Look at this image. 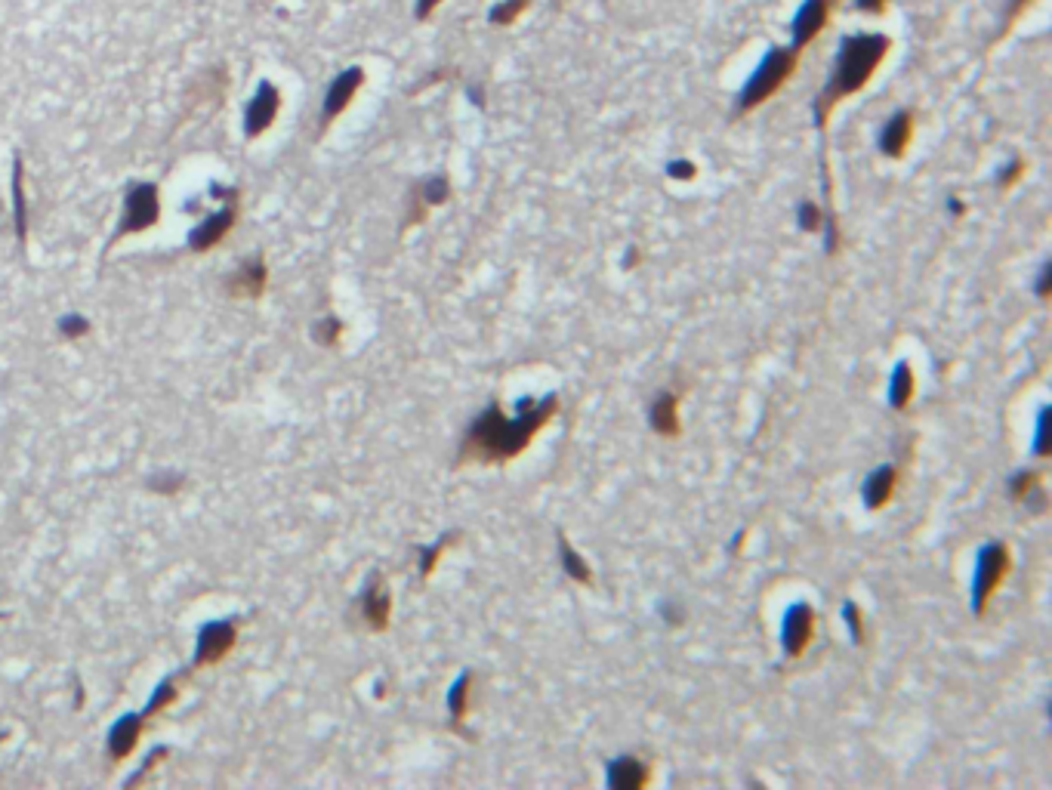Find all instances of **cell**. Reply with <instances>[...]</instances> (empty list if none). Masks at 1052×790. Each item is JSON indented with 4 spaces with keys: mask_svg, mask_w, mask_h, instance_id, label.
Returning a JSON list of instances; mask_svg holds the SVG:
<instances>
[{
    "mask_svg": "<svg viewBox=\"0 0 1052 790\" xmlns=\"http://www.w3.org/2000/svg\"><path fill=\"white\" fill-rule=\"evenodd\" d=\"M0 618H7V615H0Z\"/></svg>",
    "mask_w": 1052,
    "mask_h": 790,
    "instance_id": "44",
    "label": "cell"
},
{
    "mask_svg": "<svg viewBox=\"0 0 1052 790\" xmlns=\"http://www.w3.org/2000/svg\"><path fill=\"white\" fill-rule=\"evenodd\" d=\"M161 220V192L155 183H133L124 195V213L118 220V229L112 235V241H108V247H115L118 241L130 238V235H139L145 229L158 226Z\"/></svg>",
    "mask_w": 1052,
    "mask_h": 790,
    "instance_id": "5",
    "label": "cell"
},
{
    "mask_svg": "<svg viewBox=\"0 0 1052 790\" xmlns=\"http://www.w3.org/2000/svg\"><path fill=\"white\" fill-rule=\"evenodd\" d=\"M531 7V0H500V4L491 7L488 13V22L497 25V28H510L519 22V16Z\"/></svg>",
    "mask_w": 1052,
    "mask_h": 790,
    "instance_id": "28",
    "label": "cell"
},
{
    "mask_svg": "<svg viewBox=\"0 0 1052 790\" xmlns=\"http://www.w3.org/2000/svg\"><path fill=\"white\" fill-rule=\"evenodd\" d=\"M59 334L65 337V340H81V337H87L90 334V321L84 318V315H78V312H71V315H62L59 318Z\"/></svg>",
    "mask_w": 1052,
    "mask_h": 790,
    "instance_id": "33",
    "label": "cell"
},
{
    "mask_svg": "<svg viewBox=\"0 0 1052 790\" xmlns=\"http://www.w3.org/2000/svg\"><path fill=\"white\" fill-rule=\"evenodd\" d=\"M843 621H846V627H849L852 642H855V645H864L867 630H864V612H861V605H858V602H852V599H846V602H843Z\"/></svg>",
    "mask_w": 1052,
    "mask_h": 790,
    "instance_id": "32",
    "label": "cell"
},
{
    "mask_svg": "<svg viewBox=\"0 0 1052 790\" xmlns=\"http://www.w3.org/2000/svg\"><path fill=\"white\" fill-rule=\"evenodd\" d=\"M466 96H469V99H473V105H476V109H485V102H488V96L482 93V87H469V90H466Z\"/></svg>",
    "mask_w": 1052,
    "mask_h": 790,
    "instance_id": "41",
    "label": "cell"
},
{
    "mask_svg": "<svg viewBox=\"0 0 1052 790\" xmlns=\"http://www.w3.org/2000/svg\"><path fill=\"white\" fill-rule=\"evenodd\" d=\"M800 56L803 53L793 50V47H769L763 62H759L753 75L744 81L738 102H735V115L744 118V115L756 112L759 105H766L793 78L796 65H800Z\"/></svg>",
    "mask_w": 1052,
    "mask_h": 790,
    "instance_id": "3",
    "label": "cell"
},
{
    "mask_svg": "<svg viewBox=\"0 0 1052 790\" xmlns=\"http://www.w3.org/2000/svg\"><path fill=\"white\" fill-rule=\"evenodd\" d=\"M448 198H451V179H448L445 173L426 176L423 183H417V186H414V192H411V201H408V217H405V229L426 223L429 210H432V207H442V204H448Z\"/></svg>",
    "mask_w": 1052,
    "mask_h": 790,
    "instance_id": "12",
    "label": "cell"
},
{
    "mask_svg": "<svg viewBox=\"0 0 1052 790\" xmlns=\"http://www.w3.org/2000/svg\"><path fill=\"white\" fill-rule=\"evenodd\" d=\"M639 260H642V254H639V247H627V257H624V269H630V266H639Z\"/></svg>",
    "mask_w": 1052,
    "mask_h": 790,
    "instance_id": "43",
    "label": "cell"
},
{
    "mask_svg": "<svg viewBox=\"0 0 1052 790\" xmlns=\"http://www.w3.org/2000/svg\"><path fill=\"white\" fill-rule=\"evenodd\" d=\"M145 729V716L142 713H124L121 720L108 729V757H112V763H124L130 753L136 750L139 744V735Z\"/></svg>",
    "mask_w": 1052,
    "mask_h": 790,
    "instance_id": "20",
    "label": "cell"
},
{
    "mask_svg": "<svg viewBox=\"0 0 1052 790\" xmlns=\"http://www.w3.org/2000/svg\"><path fill=\"white\" fill-rule=\"evenodd\" d=\"M238 642V627L235 621H207L198 630V645H195V667H210L220 664L226 655H232Z\"/></svg>",
    "mask_w": 1052,
    "mask_h": 790,
    "instance_id": "11",
    "label": "cell"
},
{
    "mask_svg": "<svg viewBox=\"0 0 1052 790\" xmlns=\"http://www.w3.org/2000/svg\"><path fill=\"white\" fill-rule=\"evenodd\" d=\"M1049 420H1052V408L1043 405L1037 414V429H1034V454L1040 460H1046L1052 454V439H1049Z\"/></svg>",
    "mask_w": 1052,
    "mask_h": 790,
    "instance_id": "31",
    "label": "cell"
},
{
    "mask_svg": "<svg viewBox=\"0 0 1052 790\" xmlns=\"http://www.w3.org/2000/svg\"><path fill=\"white\" fill-rule=\"evenodd\" d=\"M889 7V0H855V10L864 16H883Z\"/></svg>",
    "mask_w": 1052,
    "mask_h": 790,
    "instance_id": "38",
    "label": "cell"
},
{
    "mask_svg": "<svg viewBox=\"0 0 1052 790\" xmlns=\"http://www.w3.org/2000/svg\"><path fill=\"white\" fill-rule=\"evenodd\" d=\"M1012 568V553L1003 541H988L982 550H978L975 559V574H972V615L985 618L994 593L1000 590V584L1006 581V574Z\"/></svg>",
    "mask_w": 1052,
    "mask_h": 790,
    "instance_id": "4",
    "label": "cell"
},
{
    "mask_svg": "<svg viewBox=\"0 0 1052 790\" xmlns=\"http://www.w3.org/2000/svg\"><path fill=\"white\" fill-rule=\"evenodd\" d=\"M1025 173H1028V161H1025V158H1012L1009 164H1003V167L997 170V189H1000V192L1015 189V186H1019L1022 179H1025Z\"/></svg>",
    "mask_w": 1052,
    "mask_h": 790,
    "instance_id": "30",
    "label": "cell"
},
{
    "mask_svg": "<svg viewBox=\"0 0 1052 790\" xmlns=\"http://www.w3.org/2000/svg\"><path fill=\"white\" fill-rule=\"evenodd\" d=\"M679 402L682 395L676 389H661L648 405V426L651 433L661 439H679L682 436V420H679Z\"/></svg>",
    "mask_w": 1052,
    "mask_h": 790,
    "instance_id": "16",
    "label": "cell"
},
{
    "mask_svg": "<svg viewBox=\"0 0 1052 790\" xmlns=\"http://www.w3.org/2000/svg\"><path fill=\"white\" fill-rule=\"evenodd\" d=\"M266 287H269V266H266L263 257L244 260L232 272V278L226 281V291L235 300H260L266 294Z\"/></svg>",
    "mask_w": 1052,
    "mask_h": 790,
    "instance_id": "17",
    "label": "cell"
},
{
    "mask_svg": "<svg viewBox=\"0 0 1052 790\" xmlns=\"http://www.w3.org/2000/svg\"><path fill=\"white\" fill-rule=\"evenodd\" d=\"M13 229L16 241L25 247L28 241V198H25V167L22 158H13Z\"/></svg>",
    "mask_w": 1052,
    "mask_h": 790,
    "instance_id": "24",
    "label": "cell"
},
{
    "mask_svg": "<svg viewBox=\"0 0 1052 790\" xmlns=\"http://www.w3.org/2000/svg\"><path fill=\"white\" fill-rule=\"evenodd\" d=\"M559 395L547 392L543 399H522L513 414H506L500 402H491L476 420L466 426L457 445L454 466H503L528 451V445L553 423L559 414Z\"/></svg>",
    "mask_w": 1052,
    "mask_h": 790,
    "instance_id": "1",
    "label": "cell"
},
{
    "mask_svg": "<svg viewBox=\"0 0 1052 790\" xmlns=\"http://www.w3.org/2000/svg\"><path fill=\"white\" fill-rule=\"evenodd\" d=\"M664 173L670 179H676V183H692V179L698 176V164L692 158H673V161H667Z\"/></svg>",
    "mask_w": 1052,
    "mask_h": 790,
    "instance_id": "34",
    "label": "cell"
},
{
    "mask_svg": "<svg viewBox=\"0 0 1052 790\" xmlns=\"http://www.w3.org/2000/svg\"><path fill=\"white\" fill-rule=\"evenodd\" d=\"M840 0H803L800 10H796L793 22H790V34H793V50H806L809 44L818 41V34L830 25L833 10H837Z\"/></svg>",
    "mask_w": 1052,
    "mask_h": 790,
    "instance_id": "8",
    "label": "cell"
},
{
    "mask_svg": "<svg viewBox=\"0 0 1052 790\" xmlns=\"http://www.w3.org/2000/svg\"><path fill=\"white\" fill-rule=\"evenodd\" d=\"M914 130H917V115L911 109H898L886 118L880 136H877V149L880 155H886L889 161H901L908 155L911 142H914Z\"/></svg>",
    "mask_w": 1052,
    "mask_h": 790,
    "instance_id": "13",
    "label": "cell"
},
{
    "mask_svg": "<svg viewBox=\"0 0 1052 790\" xmlns=\"http://www.w3.org/2000/svg\"><path fill=\"white\" fill-rule=\"evenodd\" d=\"M278 112H281V90L272 81H260L257 93L244 105V136L260 139L275 124Z\"/></svg>",
    "mask_w": 1052,
    "mask_h": 790,
    "instance_id": "10",
    "label": "cell"
},
{
    "mask_svg": "<svg viewBox=\"0 0 1052 790\" xmlns=\"http://www.w3.org/2000/svg\"><path fill=\"white\" fill-rule=\"evenodd\" d=\"M473 682H476V673L463 670L451 682V692H448V726H451V732L466 735V738H473L466 732V716H469V710H473Z\"/></svg>",
    "mask_w": 1052,
    "mask_h": 790,
    "instance_id": "19",
    "label": "cell"
},
{
    "mask_svg": "<svg viewBox=\"0 0 1052 790\" xmlns=\"http://www.w3.org/2000/svg\"><path fill=\"white\" fill-rule=\"evenodd\" d=\"M898 479H901V473H898L895 463H883V466H877V470H870L867 479L861 482V500H864V507H867L870 513L886 510V507L892 504V497H895Z\"/></svg>",
    "mask_w": 1052,
    "mask_h": 790,
    "instance_id": "18",
    "label": "cell"
},
{
    "mask_svg": "<svg viewBox=\"0 0 1052 790\" xmlns=\"http://www.w3.org/2000/svg\"><path fill=\"white\" fill-rule=\"evenodd\" d=\"M658 612L664 615V621H667L670 627H679V624L685 621V612H682V608H679V605H673V602H661V608H658Z\"/></svg>",
    "mask_w": 1052,
    "mask_h": 790,
    "instance_id": "40",
    "label": "cell"
},
{
    "mask_svg": "<svg viewBox=\"0 0 1052 790\" xmlns=\"http://www.w3.org/2000/svg\"><path fill=\"white\" fill-rule=\"evenodd\" d=\"M1049 291H1052V263H1043L1040 266V275L1034 281V294L1046 303L1049 300Z\"/></svg>",
    "mask_w": 1052,
    "mask_h": 790,
    "instance_id": "37",
    "label": "cell"
},
{
    "mask_svg": "<svg viewBox=\"0 0 1052 790\" xmlns=\"http://www.w3.org/2000/svg\"><path fill=\"white\" fill-rule=\"evenodd\" d=\"M556 541H559V565H562V571L568 574V578H571L574 584H580V587H593V584H596L593 565H590L584 556H580V553L571 547V541H568V537H565L562 531H559Z\"/></svg>",
    "mask_w": 1052,
    "mask_h": 790,
    "instance_id": "23",
    "label": "cell"
},
{
    "mask_svg": "<svg viewBox=\"0 0 1052 790\" xmlns=\"http://www.w3.org/2000/svg\"><path fill=\"white\" fill-rule=\"evenodd\" d=\"M176 698H179V682L170 676V679H164L161 686L152 692V698H149V704H145L142 716H145V720H152V716H158L161 710H167L170 704H176Z\"/></svg>",
    "mask_w": 1052,
    "mask_h": 790,
    "instance_id": "27",
    "label": "cell"
},
{
    "mask_svg": "<svg viewBox=\"0 0 1052 790\" xmlns=\"http://www.w3.org/2000/svg\"><path fill=\"white\" fill-rule=\"evenodd\" d=\"M358 608H361V621H365V627L371 633H386L389 630V621H392V593H389V584L380 571L368 574L365 587H361V596H358Z\"/></svg>",
    "mask_w": 1052,
    "mask_h": 790,
    "instance_id": "9",
    "label": "cell"
},
{
    "mask_svg": "<svg viewBox=\"0 0 1052 790\" xmlns=\"http://www.w3.org/2000/svg\"><path fill=\"white\" fill-rule=\"evenodd\" d=\"M235 220H238V201H226V207H220L216 213H210V217H204V220L189 232V250H195V254L213 250L216 244H220V241L235 229Z\"/></svg>",
    "mask_w": 1052,
    "mask_h": 790,
    "instance_id": "15",
    "label": "cell"
},
{
    "mask_svg": "<svg viewBox=\"0 0 1052 790\" xmlns=\"http://www.w3.org/2000/svg\"><path fill=\"white\" fill-rule=\"evenodd\" d=\"M167 757H170V747H155V750H152V753H149V757H145V763H142V769H139V772H136V775H133V778H130V781H127V787H133V784H139V781H142V778H145V775H149V772H152V769H158V763H161V760H167Z\"/></svg>",
    "mask_w": 1052,
    "mask_h": 790,
    "instance_id": "36",
    "label": "cell"
},
{
    "mask_svg": "<svg viewBox=\"0 0 1052 790\" xmlns=\"http://www.w3.org/2000/svg\"><path fill=\"white\" fill-rule=\"evenodd\" d=\"M1031 4H1037V0H1009V13H1006V19H1003V25H1000V34H997V44L1003 41V38H1009V31H1012V25L1015 22H1019V16L1031 7Z\"/></svg>",
    "mask_w": 1052,
    "mask_h": 790,
    "instance_id": "35",
    "label": "cell"
},
{
    "mask_svg": "<svg viewBox=\"0 0 1052 790\" xmlns=\"http://www.w3.org/2000/svg\"><path fill=\"white\" fill-rule=\"evenodd\" d=\"M442 4H445V0H417V4H414V19H417V22H426Z\"/></svg>",
    "mask_w": 1052,
    "mask_h": 790,
    "instance_id": "39",
    "label": "cell"
},
{
    "mask_svg": "<svg viewBox=\"0 0 1052 790\" xmlns=\"http://www.w3.org/2000/svg\"><path fill=\"white\" fill-rule=\"evenodd\" d=\"M892 50L889 34L883 31H861V34H846L837 50V62H833L830 75L821 87V93L812 102V121L818 130L827 127L830 112L855 93H861L870 78L877 75V68L886 62Z\"/></svg>",
    "mask_w": 1052,
    "mask_h": 790,
    "instance_id": "2",
    "label": "cell"
},
{
    "mask_svg": "<svg viewBox=\"0 0 1052 790\" xmlns=\"http://www.w3.org/2000/svg\"><path fill=\"white\" fill-rule=\"evenodd\" d=\"M818 633V615L809 602H793L781 618V649L790 661H800Z\"/></svg>",
    "mask_w": 1052,
    "mask_h": 790,
    "instance_id": "6",
    "label": "cell"
},
{
    "mask_svg": "<svg viewBox=\"0 0 1052 790\" xmlns=\"http://www.w3.org/2000/svg\"><path fill=\"white\" fill-rule=\"evenodd\" d=\"M917 395V374H914V365L911 362H898L892 377H889V405L892 411H908L911 402Z\"/></svg>",
    "mask_w": 1052,
    "mask_h": 790,
    "instance_id": "22",
    "label": "cell"
},
{
    "mask_svg": "<svg viewBox=\"0 0 1052 790\" xmlns=\"http://www.w3.org/2000/svg\"><path fill=\"white\" fill-rule=\"evenodd\" d=\"M365 78H368L365 68H361V65H349V68H343L340 75L328 84V93H324L321 112H318V130H321V133L328 130V127L349 109L352 99H355V93L361 90V84H365Z\"/></svg>",
    "mask_w": 1052,
    "mask_h": 790,
    "instance_id": "7",
    "label": "cell"
},
{
    "mask_svg": "<svg viewBox=\"0 0 1052 790\" xmlns=\"http://www.w3.org/2000/svg\"><path fill=\"white\" fill-rule=\"evenodd\" d=\"M1009 500L1015 504H1025L1034 516L1046 513V491H1043V473L1040 470H1022L1015 473L1006 485Z\"/></svg>",
    "mask_w": 1052,
    "mask_h": 790,
    "instance_id": "21",
    "label": "cell"
},
{
    "mask_svg": "<svg viewBox=\"0 0 1052 790\" xmlns=\"http://www.w3.org/2000/svg\"><path fill=\"white\" fill-rule=\"evenodd\" d=\"M145 485H149V491H152V494L173 497V494H179V491L186 488V476H183V473H173V470H161V473H155V476H152L149 482H145Z\"/></svg>",
    "mask_w": 1052,
    "mask_h": 790,
    "instance_id": "29",
    "label": "cell"
},
{
    "mask_svg": "<svg viewBox=\"0 0 1052 790\" xmlns=\"http://www.w3.org/2000/svg\"><path fill=\"white\" fill-rule=\"evenodd\" d=\"M948 213H951V217H963V213H966V204H963L957 195H951V198H948Z\"/></svg>",
    "mask_w": 1052,
    "mask_h": 790,
    "instance_id": "42",
    "label": "cell"
},
{
    "mask_svg": "<svg viewBox=\"0 0 1052 790\" xmlns=\"http://www.w3.org/2000/svg\"><path fill=\"white\" fill-rule=\"evenodd\" d=\"M343 331H346V325L340 321V315H324L312 325V340L324 349H334L343 340Z\"/></svg>",
    "mask_w": 1052,
    "mask_h": 790,
    "instance_id": "26",
    "label": "cell"
},
{
    "mask_svg": "<svg viewBox=\"0 0 1052 790\" xmlns=\"http://www.w3.org/2000/svg\"><path fill=\"white\" fill-rule=\"evenodd\" d=\"M651 778H655V769L639 753H621L605 763V784L611 790H642L651 784Z\"/></svg>",
    "mask_w": 1052,
    "mask_h": 790,
    "instance_id": "14",
    "label": "cell"
},
{
    "mask_svg": "<svg viewBox=\"0 0 1052 790\" xmlns=\"http://www.w3.org/2000/svg\"><path fill=\"white\" fill-rule=\"evenodd\" d=\"M460 531H445L442 537H439V541H435V544H426V547H420L417 550V568H420V578L423 581H429L432 578V571L435 568H439V562H442V556L460 541Z\"/></svg>",
    "mask_w": 1052,
    "mask_h": 790,
    "instance_id": "25",
    "label": "cell"
}]
</instances>
